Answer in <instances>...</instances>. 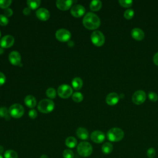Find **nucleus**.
Instances as JSON below:
<instances>
[{
	"label": "nucleus",
	"instance_id": "f257e3e1",
	"mask_svg": "<svg viewBox=\"0 0 158 158\" xmlns=\"http://www.w3.org/2000/svg\"><path fill=\"white\" fill-rule=\"evenodd\" d=\"M83 24L88 30H95L100 26L101 20L96 14L88 12L83 19Z\"/></svg>",
	"mask_w": 158,
	"mask_h": 158
},
{
	"label": "nucleus",
	"instance_id": "72a5a7b5",
	"mask_svg": "<svg viewBox=\"0 0 158 158\" xmlns=\"http://www.w3.org/2000/svg\"><path fill=\"white\" fill-rule=\"evenodd\" d=\"M9 20L6 16L4 15H0V25L2 26H6L8 24Z\"/></svg>",
	"mask_w": 158,
	"mask_h": 158
},
{
	"label": "nucleus",
	"instance_id": "4c0bfd02",
	"mask_svg": "<svg viewBox=\"0 0 158 158\" xmlns=\"http://www.w3.org/2000/svg\"><path fill=\"white\" fill-rule=\"evenodd\" d=\"M6 80V78L5 75L2 72H0V86L3 85L5 83Z\"/></svg>",
	"mask_w": 158,
	"mask_h": 158
},
{
	"label": "nucleus",
	"instance_id": "a19ab883",
	"mask_svg": "<svg viewBox=\"0 0 158 158\" xmlns=\"http://www.w3.org/2000/svg\"><path fill=\"white\" fill-rule=\"evenodd\" d=\"M4 52V48L0 47V54H2Z\"/></svg>",
	"mask_w": 158,
	"mask_h": 158
},
{
	"label": "nucleus",
	"instance_id": "a18cd8bd",
	"mask_svg": "<svg viewBox=\"0 0 158 158\" xmlns=\"http://www.w3.org/2000/svg\"><path fill=\"white\" fill-rule=\"evenodd\" d=\"M1 31H0V38H1Z\"/></svg>",
	"mask_w": 158,
	"mask_h": 158
},
{
	"label": "nucleus",
	"instance_id": "39448f33",
	"mask_svg": "<svg viewBox=\"0 0 158 158\" xmlns=\"http://www.w3.org/2000/svg\"><path fill=\"white\" fill-rule=\"evenodd\" d=\"M9 112L10 117L15 118H20L24 114V108L20 104H14L9 108Z\"/></svg>",
	"mask_w": 158,
	"mask_h": 158
},
{
	"label": "nucleus",
	"instance_id": "c03bdc74",
	"mask_svg": "<svg viewBox=\"0 0 158 158\" xmlns=\"http://www.w3.org/2000/svg\"><path fill=\"white\" fill-rule=\"evenodd\" d=\"M0 158H3V157H2V156H1V154H0Z\"/></svg>",
	"mask_w": 158,
	"mask_h": 158
},
{
	"label": "nucleus",
	"instance_id": "c756f323",
	"mask_svg": "<svg viewBox=\"0 0 158 158\" xmlns=\"http://www.w3.org/2000/svg\"><path fill=\"white\" fill-rule=\"evenodd\" d=\"M118 3L122 7H130L133 4V1L131 0H119Z\"/></svg>",
	"mask_w": 158,
	"mask_h": 158
},
{
	"label": "nucleus",
	"instance_id": "aec40b11",
	"mask_svg": "<svg viewBox=\"0 0 158 158\" xmlns=\"http://www.w3.org/2000/svg\"><path fill=\"white\" fill-rule=\"evenodd\" d=\"M72 88L76 90H78L81 88L83 86V81L80 77H75L72 81Z\"/></svg>",
	"mask_w": 158,
	"mask_h": 158
},
{
	"label": "nucleus",
	"instance_id": "b1692460",
	"mask_svg": "<svg viewBox=\"0 0 158 158\" xmlns=\"http://www.w3.org/2000/svg\"><path fill=\"white\" fill-rule=\"evenodd\" d=\"M27 4L30 9L34 10L40 6L41 1L40 0H28L27 1Z\"/></svg>",
	"mask_w": 158,
	"mask_h": 158
},
{
	"label": "nucleus",
	"instance_id": "c85d7f7f",
	"mask_svg": "<svg viewBox=\"0 0 158 158\" xmlns=\"http://www.w3.org/2000/svg\"><path fill=\"white\" fill-rule=\"evenodd\" d=\"M135 15V12L133 9H127L124 13H123V16L124 17L127 19V20H130V19H131L133 16Z\"/></svg>",
	"mask_w": 158,
	"mask_h": 158
},
{
	"label": "nucleus",
	"instance_id": "20e7f679",
	"mask_svg": "<svg viewBox=\"0 0 158 158\" xmlns=\"http://www.w3.org/2000/svg\"><path fill=\"white\" fill-rule=\"evenodd\" d=\"M77 152L82 157H88L93 152L91 144L86 141L80 142L77 146Z\"/></svg>",
	"mask_w": 158,
	"mask_h": 158
},
{
	"label": "nucleus",
	"instance_id": "2f4dec72",
	"mask_svg": "<svg viewBox=\"0 0 158 158\" xmlns=\"http://www.w3.org/2000/svg\"><path fill=\"white\" fill-rule=\"evenodd\" d=\"M11 0H0V7L2 9H7L11 4Z\"/></svg>",
	"mask_w": 158,
	"mask_h": 158
},
{
	"label": "nucleus",
	"instance_id": "7c9ffc66",
	"mask_svg": "<svg viewBox=\"0 0 158 158\" xmlns=\"http://www.w3.org/2000/svg\"><path fill=\"white\" fill-rule=\"evenodd\" d=\"M63 157L64 158H73L74 154L73 152L69 149H65L63 152Z\"/></svg>",
	"mask_w": 158,
	"mask_h": 158
},
{
	"label": "nucleus",
	"instance_id": "9b49d317",
	"mask_svg": "<svg viewBox=\"0 0 158 158\" xmlns=\"http://www.w3.org/2000/svg\"><path fill=\"white\" fill-rule=\"evenodd\" d=\"M14 43V38L10 35L4 36L0 41V46L2 48H9Z\"/></svg>",
	"mask_w": 158,
	"mask_h": 158
},
{
	"label": "nucleus",
	"instance_id": "a878e982",
	"mask_svg": "<svg viewBox=\"0 0 158 158\" xmlns=\"http://www.w3.org/2000/svg\"><path fill=\"white\" fill-rule=\"evenodd\" d=\"M72 98L75 102H80L83 99V96L80 92H75L72 94Z\"/></svg>",
	"mask_w": 158,
	"mask_h": 158
},
{
	"label": "nucleus",
	"instance_id": "4468645a",
	"mask_svg": "<svg viewBox=\"0 0 158 158\" xmlns=\"http://www.w3.org/2000/svg\"><path fill=\"white\" fill-rule=\"evenodd\" d=\"M10 62L14 65H19L21 64V56L17 51H12L9 55Z\"/></svg>",
	"mask_w": 158,
	"mask_h": 158
},
{
	"label": "nucleus",
	"instance_id": "ddd939ff",
	"mask_svg": "<svg viewBox=\"0 0 158 158\" xmlns=\"http://www.w3.org/2000/svg\"><path fill=\"white\" fill-rule=\"evenodd\" d=\"M73 4L71 0H57L56 2V7L61 10H67L69 9Z\"/></svg>",
	"mask_w": 158,
	"mask_h": 158
},
{
	"label": "nucleus",
	"instance_id": "79ce46f5",
	"mask_svg": "<svg viewBox=\"0 0 158 158\" xmlns=\"http://www.w3.org/2000/svg\"><path fill=\"white\" fill-rule=\"evenodd\" d=\"M40 158H48V156H46L45 154H43L41 156Z\"/></svg>",
	"mask_w": 158,
	"mask_h": 158
},
{
	"label": "nucleus",
	"instance_id": "bb28decb",
	"mask_svg": "<svg viewBox=\"0 0 158 158\" xmlns=\"http://www.w3.org/2000/svg\"><path fill=\"white\" fill-rule=\"evenodd\" d=\"M4 156L5 158H18L17 153L15 151L12 149L6 151Z\"/></svg>",
	"mask_w": 158,
	"mask_h": 158
},
{
	"label": "nucleus",
	"instance_id": "6ab92c4d",
	"mask_svg": "<svg viewBox=\"0 0 158 158\" xmlns=\"http://www.w3.org/2000/svg\"><path fill=\"white\" fill-rule=\"evenodd\" d=\"M24 102L30 108H34L36 105V100L32 95H27L24 99Z\"/></svg>",
	"mask_w": 158,
	"mask_h": 158
},
{
	"label": "nucleus",
	"instance_id": "f8f14e48",
	"mask_svg": "<svg viewBox=\"0 0 158 158\" xmlns=\"http://www.w3.org/2000/svg\"><path fill=\"white\" fill-rule=\"evenodd\" d=\"M91 139L96 143H101L105 139L104 133L99 130H95L91 134Z\"/></svg>",
	"mask_w": 158,
	"mask_h": 158
},
{
	"label": "nucleus",
	"instance_id": "f3484780",
	"mask_svg": "<svg viewBox=\"0 0 158 158\" xmlns=\"http://www.w3.org/2000/svg\"><path fill=\"white\" fill-rule=\"evenodd\" d=\"M131 36L136 41H141L144 38V31L139 28H134L131 31Z\"/></svg>",
	"mask_w": 158,
	"mask_h": 158
},
{
	"label": "nucleus",
	"instance_id": "0eeeda50",
	"mask_svg": "<svg viewBox=\"0 0 158 158\" xmlns=\"http://www.w3.org/2000/svg\"><path fill=\"white\" fill-rule=\"evenodd\" d=\"M57 92L59 97L63 99H67L72 95L73 89L70 86L63 84L58 87Z\"/></svg>",
	"mask_w": 158,
	"mask_h": 158
},
{
	"label": "nucleus",
	"instance_id": "473e14b6",
	"mask_svg": "<svg viewBox=\"0 0 158 158\" xmlns=\"http://www.w3.org/2000/svg\"><path fill=\"white\" fill-rule=\"evenodd\" d=\"M148 98L149 100L152 102H156L158 100V95L156 93L153 91H149L148 93Z\"/></svg>",
	"mask_w": 158,
	"mask_h": 158
},
{
	"label": "nucleus",
	"instance_id": "393cba45",
	"mask_svg": "<svg viewBox=\"0 0 158 158\" xmlns=\"http://www.w3.org/2000/svg\"><path fill=\"white\" fill-rule=\"evenodd\" d=\"M0 117H4L6 120H9L10 117L9 109H7L6 107H0Z\"/></svg>",
	"mask_w": 158,
	"mask_h": 158
},
{
	"label": "nucleus",
	"instance_id": "c9c22d12",
	"mask_svg": "<svg viewBox=\"0 0 158 158\" xmlns=\"http://www.w3.org/2000/svg\"><path fill=\"white\" fill-rule=\"evenodd\" d=\"M37 112L36 111V110H35V109H31L30 111H29V112H28V115H29V117L31 118H32V119H34V118H35L36 117H37Z\"/></svg>",
	"mask_w": 158,
	"mask_h": 158
},
{
	"label": "nucleus",
	"instance_id": "7ed1b4c3",
	"mask_svg": "<svg viewBox=\"0 0 158 158\" xmlns=\"http://www.w3.org/2000/svg\"><path fill=\"white\" fill-rule=\"evenodd\" d=\"M37 107L40 112L48 114L52 112L54 109V103L51 99H44L38 102Z\"/></svg>",
	"mask_w": 158,
	"mask_h": 158
},
{
	"label": "nucleus",
	"instance_id": "6e6552de",
	"mask_svg": "<svg viewBox=\"0 0 158 158\" xmlns=\"http://www.w3.org/2000/svg\"><path fill=\"white\" fill-rule=\"evenodd\" d=\"M55 36L56 39L59 41L67 42L70 40L71 38V33L67 29L60 28L56 31Z\"/></svg>",
	"mask_w": 158,
	"mask_h": 158
},
{
	"label": "nucleus",
	"instance_id": "1a4fd4ad",
	"mask_svg": "<svg viewBox=\"0 0 158 158\" xmlns=\"http://www.w3.org/2000/svg\"><path fill=\"white\" fill-rule=\"evenodd\" d=\"M146 99V94L143 90L136 91L132 96V101L136 105L143 104Z\"/></svg>",
	"mask_w": 158,
	"mask_h": 158
},
{
	"label": "nucleus",
	"instance_id": "dca6fc26",
	"mask_svg": "<svg viewBox=\"0 0 158 158\" xmlns=\"http://www.w3.org/2000/svg\"><path fill=\"white\" fill-rule=\"evenodd\" d=\"M120 96L116 93L112 92L108 94L106 98V102L109 106H114L119 101Z\"/></svg>",
	"mask_w": 158,
	"mask_h": 158
},
{
	"label": "nucleus",
	"instance_id": "ea45409f",
	"mask_svg": "<svg viewBox=\"0 0 158 158\" xmlns=\"http://www.w3.org/2000/svg\"><path fill=\"white\" fill-rule=\"evenodd\" d=\"M153 62L156 65L158 66V52L154 54L153 57Z\"/></svg>",
	"mask_w": 158,
	"mask_h": 158
},
{
	"label": "nucleus",
	"instance_id": "37998d69",
	"mask_svg": "<svg viewBox=\"0 0 158 158\" xmlns=\"http://www.w3.org/2000/svg\"><path fill=\"white\" fill-rule=\"evenodd\" d=\"M3 149H4L3 147H2V146H0V154H1V152H2Z\"/></svg>",
	"mask_w": 158,
	"mask_h": 158
},
{
	"label": "nucleus",
	"instance_id": "5701e85b",
	"mask_svg": "<svg viewBox=\"0 0 158 158\" xmlns=\"http://www.w3.org/2000/svg\"><path fill=\"white\" fill-rule=\"evenodd\" d=\"M101 149L104 154H109L113 151V145L109 142H106L102 144Z\"/></svg>",
	"mask_w": 158,
	"mask_h": 158
},
{
	"label": "nucleus",
	"instance_id": "423d86ee",
	"mask_svg": "<svg viewBox=\"0 0 158 158\" xmlns=\"http://www.w3.org/2000/svg\"><path fill=\"white\" fill-rule=\"evenodd\" d=\"M91 40L94 45L100 47L104 44L105 37L101 31L95 30L91 35Z\"/></svg>",
	"mask_w": 158,
	"mask_h": 158
},
{
	"label": "nucleus",
	"instance_id": "4be33fe9",
	"mask_svg": "<svg viewBox=\"0 0 158 158\" xmlns=\"http://www.w3.org/2000/svg\"><path fill=\"white\" fill-rule=\"evenodd\" d=\"M65 144L69 148H74L77 146V140L73 136H69L66 138Z\"/></svg>",
	"mask_w": 158,
	"mask_h": 158
},
{
	"label": "nucleus",
	"instance_id": "58836bf2",
	"mask_svg": "<svg viewBox=\"0 0 158 158\" xmlns=\"http://www.w3.org/2000/svg\"><path fill=\"white\" fill-rule=\"evenodd\" d=\"M31 12V9L29 7H25L23 10V14L25 15H28Z\"/></svg>",
	"mask_w": 158,
	"mask_h": 158
},
{
	"label": "nucleus",
	"instance_id": "9d476101",
	"mask_svg": "<svg viewBox=\"0 0 158 158\" xmlns=\"http://www.w3.org/2000/svg\"><path fill=\"white\" fill-rule=\"evenodd\" d=\"M71 14L75 17H80L85 13V8L80 4L73 5L70 9Z\"/></svg>",
	"mask_w": 158,
	"mask_h": 158
},
{
	"label": "nucleus",
	"instance_id": "a211bd4d",
	"mask_svg": "<svg viewBox=\"0 0 158 158\" xmlns=\"http://www.w3.org/2000/svg\"><path fill=\"white\" fill-rule=\"evenodd\" d=\"M76 135L80 139L82 140H86L89 137V133L88 130L83 127H79L76 131Z\"/></svg>",
	"mask_w": 158,
	"mask_h": 158
},
{
	"label": "nucleus",
	"instance_id": "f03ea898",
	"mask_svg": "<svg viewBox=\"0 0 158 158\" xmlns=\"http://www.w3.org/2000/svg\"><path fill=\"white\" fill-rule=\"evenodd\" d=\"M107 137L112 142H118L123 138L124 131L120 128L114 127L107 131Z\"/></svg>",
	"mask_w": 158,
	"mask_h": 158
},
{
	"label": "nucleus",
	"instance_id": "f704fd0d",
	"mask_svg": "<svg viewBox=\"0 0 158 158\" xmlns=\"http://www.w3.org/2000/svg\"><path fill=\"white\" fill-rule=\"evenodd\" d=\"M147 156L149 158H153L156 156V150L153 148H150L147 150Z\"/></svg>",
	"mask_w": 158,
	"mask_h": 158
},
{
	"label": "nucleus",
	"instance_id": "412c9836",
	"mask_svg": "<svg viewBox=\"0 0 158 158\" xmlns=\"http://www.w3.org/2000/svg\"><path fill=\"white\" fill-rule=\"evenodd\" d=\"M102 7V2L99 0H93L89 4V8L92 11H98Z\"/></svg>",
	"mask_w": 158,
	"mask_h": 158
},
{
	"label": "nucleus",
	"instance_id": "2eb2a0df",
	"mask_svg": "<svg viewBox=\"0 0 158 158\" xmlns=\"http://www.w3.org/2000/svg\"><path fill=\"white\" fill-rule=\"evenodd\" d=\"M36 15L40 20L46 21L49 19L50 13L49 10L45 8H40L36 11Z\"/></svg>",
	"mask_w": 158,
	"mask_h": 158
},
{
	"label": "nucleus",
	"instance_id": "e433bc0d",
	"mask_svg": "<svg viewBox=\"0 0 158 158\" xmlns=\"http://www.w3.org/2000/svg\"><path fill=\"white\" fill-rule=\"evenodd\" d=\"M13 14V11L12 10L10 9V8H7L6 9H4V15L5 16H6L7 17H10L12 16V15Z\"/></svg>",
	"mask_w": 158,
	"mask_h": 158
},
{
	"label": "nucleus",
	"instance_id": "cd10ccee",
	"mask_svg": "<svg viewBox=\"0 0 158 158\" xmlns=\"http://www.w3.org/2000/svg\"><path fill=\"white\" fill-rule=\"evenodd\" d=\"M46 96L50 99H54L57 94V91L54 88H49L46 91Z\"/></svg>",
	"mask_w": 158,
	"mask_h": 158
}]
</instances>
